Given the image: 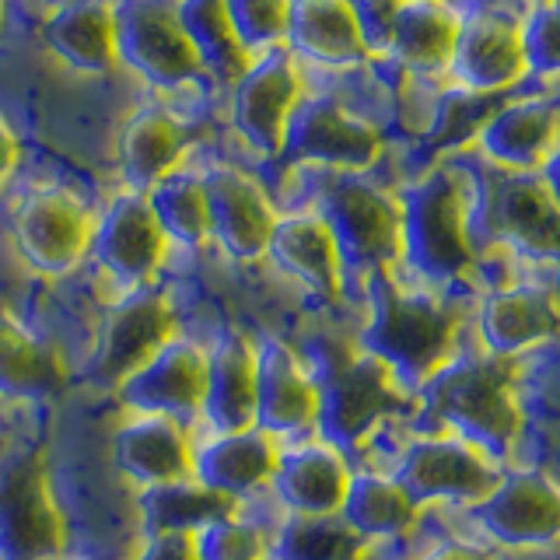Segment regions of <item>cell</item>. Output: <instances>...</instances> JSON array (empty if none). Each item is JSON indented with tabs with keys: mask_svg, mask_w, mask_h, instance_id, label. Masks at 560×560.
Returning a JSON list of instances; mask_svg holds the SVG:
<instances>
[{
	"mask_svg": "<svg viewBox=\"0 0 560 560\" xmlns=\"http://www.w3.org/2000/svg\"><path fill=\"white\" fill-rule=\"evenodd\" d=\"M361 288L364 319L354 340L417 396L420 385L463 347L469 294L428 288L399 270L368 273Z\"/></svg>",
	"mask_w": 560,
	"mask_h": 560,
	"instance_id": "6da1fadb",
	"label": "cell"
},
{
	"mask_svg": "<svg viewBox=\"0 0 560 560\" xmlns=\"http://www.w3.org/2000/svg\"><path fill=\"white\" fill-rule=\"evenodd\" d=\"M399 197V270L448 294H477L480 249L472 238V162L442 158L417 172Z\"/></svg>",
	"mask_w": 560,
	"mask_h": 560,
	"instance_id": "7a4b0ae2",
	"label": "cell"
},
{
	"mask_svg": "<svg viewBox=\"0 0 560 560\" xmlns=\"http://www.w3.org/2000/svg\"><path fill=\"white\" fill-rule=\"evenodd\" d=\"M417 410L431 428L452 431L494 455L498 463H518V448L529 434V399L522 396L518 361L490 358L483 350L459 347L417 389Z\"/></svg>",
	"mask_w": 560,
	"mask_h": 560,
	"instance_id": "3957f363",
	"label": "cell"
},
{
	"mask_svg": "<svg viewBox=\"0 0 560 560\" xmlns=\"http://www.w3.org/2000/svg\"><path fill=\"white\" fill-rule=\"evenodd\" d=\"M302 354L319 389L315 434L354 463H361L382 431L417 410V396L358 340L315 337Z\"/></svg>",
	"mask_w": 560,
	"mask_h": 560,
	"instance_id": "277c9868",
	"label": "cell"
},
{
	"mask_svg": "<svg viewBox=\"0 0 560 560\" xmlns=\"http://www.w3.org/2000/svg\"><path fill=\"white\" fill-rule=\"evenodd\" d=\"M557 189L550 168L508 172L472 162V238L525 262L553 267L557 259Z\"/></svg>",
	"mask_w": 560,
	"mask_h": 560,
	"instance_id": "5b68a950",
	"label": "cell"
},
{
	"mask_svg": "<svg viewBox=\"0 0 560 560\" xmlns=\"http://www.w3.org/2000/svg\"><path fill=\"white\" fill-rule=\"evenodd\" d=\"M312 207L329 224L347 277L399 270V197L368 172H326Z\"/></svg>",
	"mask_w": 560,
	"mask_h": 560,
	"instance_id": "8992f818",
	"label": "cell"
},
{
	"mask_svg": "<svg viewBox=\"0 0 560 560\" xmlns=\"http://www.w3.org/2000/svg\"><path fill=\"white\" fill-rule=\"evenodd\" d=\"M70 522L49 459L35 445L0 455V560H63Z\"/></svg>",
	"mask_w": 560,
	"mask_h": 560,
	"instance_id": "52a82bcc",
	"label": "cell"
},
{
	"mask_svg": "<svg viewBox=\"0 0 560 560\" xmlns=\"http://www.w3.org/2000/svg\"><path fill=\"white\" fill-rule=\"evenodd\" d=\"M382 466L402 483L420 512L424 508H455V512L469 508L504 472V463H498L494 455L442 428L407 434Z\"/></svg>",
	"mask_w": 560,
	"mask_h": 560,
	"instance_id": "ba28073f",
	"label": "cell"
},
{
	"mask_svg": "<svg viewBox=\"0 0 560 560\" xmlns=\"http://www.w3.org/2000/svg\"><path fill=\"white\" fill-rule=\"evenodd\" d=\"M116 60L158 92H197L210 98L218 81L186 39L175 0H113Z\"/></svg>",
	"mask_w": 560,
	"mask_h": 560,
	"instance_id": "9c48e42d",
	"label": "cell"
},
{
	"mask_svg": "<svg viewBox=\"0 0 560 560\" xmlns=\"http://www.w3.org/2000/svg\"><path fill=\"white\" fill-rule=\"evenodd\" d=\"M179 329V305L162 280L148 288L119 291L98 315L95 343L84 364L88 382L116 393Z\"/></svg>",
	"mask_w": 560,
	"mask_h": 560,
	"instance_id": "30bf717a",
	"label": "cell"
},
{
	"mask_svg": "<svg viewBox=\"0 0 560 560\" xmlns=\"http://www.w3.org/2000/svg\"><path fill=\"white\" fill-rule=\"evenodd\" d=\"M459 515L490 547L550 553L560 533V490L547 466L512 463L480 501L459 508Z\"/></svg>",
	"mask_w": 560,
	"mask_h": 560,
	"instance_id": "8fae6325",
	"label": "cell"
},
{
	"mask_svg": "<svg viewBox=\"0 0 560 560\" xmlns=\"http://www.w3.org/2000/svg\"><path fill=\"white\" fill-rule=\"evenodd\" d=\"M95 210L78 189L39 186L11 210V242L22 262L46 280H63L88 262Z\"/></svg>",
	"mask_w": 560,
	"mask_h": 560,
	"instance_id": "7c38bea8",
	"label": "cell"
},
{
	"mask_svg": "<svg viewBox=\"0 0 560 560\" xmlns=\"http://www.w3.org/2000/svg\"><path fill=\"white\" fill-rule=\"evenodd\" d=\"M280 154L323 172H372L385 154V133L340 95L312 92L294 105Z\"/></svg>",
	"mask_w": 560,
	"mask_h": 560,
	"instance_id": "4fadbf2b",
	"label": "cell"
},
{
	"mask_svg": "<svg viewBox=\"0 0 560 560\" xmlns=\"http://www.w3.org/2000/svg\"><path fill=\"white\" fill-rule=\"evenodd\" d=\"M445 78L472 98H498L529 81L522 52V18L494 0L459 8V32H455Z\"/></svg>",
	"mask_w": 560,
	"mask_h": 560,
	"instance_id": "5bb4252c",
	"label": "cell"
},
{
	"mask_svg": "<svg viewBox=\"0 0 560 560\" xmlns=\"http://www.w3.org/2000/svg\"><path fill=\"white\" fill-rule=\"evenodd\" d=\"M168 253L172 245L158 228V218L144 192L122 189L105 203L102 214H95L88 259L102 270L116 294L162 280Z\"/></svg>",
	"mask_w": 560,
	"mask_h": 560,
	"instance_id": "9a60e30c",
	"label": "cell"
},
{
	"mask_svg": "<svg viewBox=\"0 0 560 560\" xmlns=\"http://www.w3.org/2000/svg\"><path fill=\"white\" fill-rule=\"evenodd\" d=\"M477 347L501 361H525L557 337L553 280H498L472 294Z\"/></svg>",
	"mask_w": 560,
	"mask_h": 560,
	"instance_id": "2e32d148",
	"label": "cell"
},
{
	"mask_svg": "<svg viewBox=\"0 0 560 560\" xmlns=\"http://www.w3.org/2000/svg\"><path fill=\"white\" fill-rule=\"evenodd\" d=\"M228 88H232V127L245 140V148L262 162L280 158L284 127L305 95L302 63L288 49H270L245 63Z\"/></svg>",
	"mask_w": 560,
	"mask_h": 560,
	"instance_id": "e0dca14e",
	"label": "cell"
},
{
	"mask_svg": "<svg viewBox=\"0 0 560 560\" xmlns=\"http://www.w3.org/2000/svg\"><path fill=\"white\" fill-rule=\"evenodd\" d=\"M207 393V343L175 332L116 389V402L130 413H165L197 431Z\"/></svg>",
	"mask_w": 560,
	"mask_h": 560,
	"instance_id": "ac0fdd59",
	"label": "cell"
},
{
	"mask_svg": "<svg viewBox=\"0 0 560 560\" xmlns=\"http://www.w3.org/2000/svg\"><path fill=\"white\" fill-rule=\"evenodd\" d=\"M207 210H210V242L232 262H259L267 256L273 224L280 210L273 197L253 172L232 162H210L200 168Z\"/></svg>",
	"mask_w": 560,
	"mask_h": 560,
	"instance_id": "d6986e66",
	"label": "cell"
},
{
	"mask_svg": "<svg viewBox=\"0 0 560 560\" xmlns=\"http://www.w3.org/2000/svg\"><path fill=\"white\" fill-rule=\"evenodd\" d=\"M319 389L302 350L280 337H256V428L280 445L315 434Z\"/></svg>",
	"mask_w": 560,
	"mask_h": 560,
	"instance_id": "ffe728a7",
	"label": "cell"
},
{
	"mask_svg": "<svg viewBox=\"0 0 560 560\" xmlns=\"http://www.w3.org/2000/svg\"><path fill=\"white\" fill-rule=\"evenodd\" d=\"M472 144L483 165L508 172H539L553 165L557 148V95L542 88L533 95H512L494 105L483 119Z\"/></svg>",
	"mask_w": 560,
	"mask_h": 560,
	"instance_id": "44dd1931",
	"label": "cell"
},
{
	"mask_svg": "<svg viewBox=\"0 0 560 560\" xmlns=\"http://www.w3.org/2000/svg\"><path fill=\"white\" fill-rule=\"evenodd\" d=\"M354 459L319 434L294 438L280 445V459L267 498L277 515H340Z\"/></svg>",
	"mask_w": 560,
	"mask_h": 560,
	"instance_id": "7402d4cb",
	"label": "cell"
},
{
	"mask_svg": "<svg viewBox=\"0 0 560 560\" xmlns=\"http://www.w3.org/2000/svg\"><path fill=\"white\" fill-rule=\"evenodd\" d=\"M277 459L280 442L256 424L238 431H197L192 438V477L242 504L267 498Z\"/></svg>",
	"mask_w": 560,
	"mask_h": 560,
	"instance_id": "603a6c76",
	"label": "cell"
},
{
	"mask_svg": "<svg viewBox=\"0 0 560 560\" xmlns=\"http://www.w3.org/2000/svg\"><path fill=\"white\" fill-rule=\"evenodd\" d=\"M280 277H288L305 294L319 302H340L347 288V270L337 242H332L329 224L315 207L288 210L277 214L267 256Z\"/></svg>",
	"mask_w": 560,
	"mask_h": 560,
	"instance_id": "cb8c5ba5",
	"label": "cell"
},
{
	"mask_svg": "<svg viewBox=\"0 0 560 560\" xmlns=\"http://www.w3.org/2000/svg\"><path fill=\"white\" fill-rule=\"evenodd\" d=\"M197 431L165 413H130L113 431V466L133 490L192 477Z\"/></svg>",
	"mask_w": 560,
	"mask_h": 560,
	"instance_id": "d4e9b609",
	"label": "cell"
},
{
	"mask_svg": "<svg viewBox=\"0 0 560 560\" xmlns=\"http://www.w3.org/2000/svg\"><path fill=\"white\" fill-rule=\"evenodd\" d=\"M256 424V337L221 326L207 340V393L197 431H238Z\"/></svg>",
	"mask_w": 560,
	"mask_h": 560,
	"instance_id": "484cf974",
	"label": "cell"
},
{
	"mask_svg": "<svg viewBox=\"0 0 560 560\" xmlns=\"http://www.w3.org/2000/svg\"><path fill=\"white\" fill-rule=\"evenodd\" d=\"M288 52L298 63L323 70L378 67L347 0H291Z\"/></svg>",
	"mask_w": 560,
	"mask_h": 560,
	"instance_id": "4316f807",
	"label": "cell"
},
{
	"mask_svg": "<svg viewBox=\"0 0 560 560\" xmlns=\"http://www.w3.org/2000/svg\"><path fill=\"white\" fill-rule=\"evenodd\" d=\"M67 364L8 302H0V402H46L67 389Z\"/></svg>",
	"mask_w": 560,
	"mask_h": 560,
	"instance_id": "83f0119b",
	"label": "cell"
},
{
	"mask_svg": "<svg viewBox=\"0 0 560 560\" xmlns=\"http://www.w3.org/2000/svg\"><path fill=\"white\" fill-rule=\"evenodd\" d=\"M459 8L448 0H402L389 35H385L382 63H396L410 78H438L448 70Z\"/></svg>",
	"mask_w": 560,
	"mask_h": 560,
	"instance_id": "f1b7e54d",
	"label": "cell"
},
{
	"mask_svg": "<svg viewBox=\"0 0 560 560\" xmlns=\"http://www.w3.org/2000/svg\"><path fill=\"white\" fill-rule=\"evenodd\" d=\"M189 119L165 109V105H140V109H133L122 122L116 148L127 189L148 192L162 175L179 168L189 151Z\"/></svg>",
	"mask_w": 560,
	"mask_h": 560,
	"instance_id": "f546056e",
	"label": "cell"
},
{
	"mask_svg": "<svg viewBox=\"0 0 560 560\" xmlns=\"http://www.w3.org/2000/svg\"><path fill=\"white\" fill-rule=\"evenodd\" d=\"M43 39L57 60L84 78H102L116 60L113 0H67L46 18Z\"/></svg>",
	"mask_w": 560,
	"mask_h": 560,
	"instance_id": "4dcf8cb0",
	"label": "cell"
},
{
	"mask_svg": "<svg viewBox=\"0 0 560 560\" xmlns=\"http://www.w3.org/2000/svg\"><path fill=\"white\" fill-rule=\"evenodd\" d=\"M340 515L350 529L364 536L378 550L385 542L410 536L424 512H420L413 498L402 490V483L385 466L354 463Z\"/></svg>",
	"mask_w": 560,
	"mask_h": 560,
	"instance_id": "1f68e13d",
	"label": "cell"
},
{
	"mask_svg": "<svg viewBox=\"0 0 560 560\" xmlns=\"http://www.w3.org/2000/svg\"><path fill=\"white\" fill-rule=\"evenodd\" d=\"M242 501L218 494L197 477L137 490V525L144 536H197L203 525L232 515Z\"/></svg>",
	"mask_w": 560,
	"mask_h": 560,
	"instance_id": "d6a6232c",
	"label": "cell"
},
{
	"mask_svg": "<svg viewBox=\"0 0 560 560\" xmlns=\"http://www.w3.org/2000/svg\"><path fill=\"white\" fill-rule=\"evenodd\" d=\"M148 203L158 218V228L165 232L172 249L203 253L210 245V210L200 168H172L162 175L148 192Z\"/></svg>",
	"mask_w": 560,
	"mask_h": 560,
	"instance_id": "836d02e7",
	"label": "cell"
},
{
	"mask_svg": "<svg viewBox=\"0 0 560 560\" xmlns=\"http://www.w3.org/2000/svg\"><path fill=\"white\" fill-rule=\"evenodd\" d=\"M273 557L277 560H372L375 547L350 529L343 515H277Z\"/></svg>",
	"mask_w": 560,
	"mask_h": 560,
	"instance_id": "e575fe53",
	"label": "cell"
},
{
	"mask_svg": "<svg viewBox=\"0 0 560 560\" xmlns=\"http://www.w3.org/2000/svg\"><path fill=\"white\" fill-rule=\"evenodd\" d=\"M175 14H179V25L203 60L207 74L218 84H232L249 57L235 39L232 22L224 14V0H175Z\"/></svg>",
	"mask_w": 560,
	"mask_h": 560,
	"instance_id": "d590c367",
	"label": "cell"
},
{
	"mask_svg": "<svg viewBox=\"0 0 560 560\" xmlns=\"http://www.w3.org/2000/svg\"><path fill=\"white\" fill-rule=\"evenodd\" d=\"M273 518H259L238 504L232 515L203 525L192 536L197 560H267L273 553Z\"/></svg>",
	"mask_w": 560,
	"mask_h": 560,
	"instance_id": "8d00e7d4",
	"label": "cell"
},
{
	"mask_svg": "<svg viewBox=\"0 0 560 560\" xmlns=\"http://www.w3.org/2000/svg\"><path fill=\"white\" fill-rule=\"evenodd\" d=\"M224 14L249 60L270 49H288L291 0H224Z\"/></svg>",
	"mask_w": 560,
	"mask_h": 560,
	"instance_id": "74e56055",
	"label": "cell"
},
{
	"mask_svg": "<svg viewBox=\"0 0 560 560\" xmlns=\"http://www.w3.org/2000/svg\"><path fill=\"white\" fill-rule=\"evenodd\" d=\"M522 52L529 78L550 88L557 74V0H533L522 18Z\"/></svg>",
	"mask_w": 560,
	"mask_h": 560,
	"instance_id": "f35d334b",
	"label": "cell"
},
{
	"mask_svg": "<svg viewBox=\"0 0 560 560\" xmlns=\"http://www.w3.org/2000/svg\"><path fill=\"white\" fill-rule=\"evenodd\" d=\"M347 4H350V11H354V18H358L368 49H372L375 60L382 63L385 35H389V25H393V18H396L402 0H347Z\"/></svg>",
	"mask_w": 560,
	"mask_h": 560,
	"instance_id": "ab89813d",
	"label": "cell"
},
{
	"mask_svg": "<svg viewBox=\"0 0 560 560\" xmlns=\"http://www.w3.org/2000/svg\"><path fill=\"white\" fill-rule=\"evenodd\" d=\"M133 560H197L192 536H144Z\"/></svg>",
	"mask_w": 560,
	"mask_h": 560,
	"instance_id": "60d3db41",
	"label": "cell"
},
{
	"mask_svg": "<svg viewBox=\"0 0 560 560\" xmlns=\"http://www.w3.org/2000/svg\"><path fill=\"white\" fill-rule=\"evenodd\" d=\"M413 560H490L483 542L469 539H434L424 553H417Z\"/></svg>",
	"mask_w": 560,
	"mask_h": 560,
	"instance_id": "b9f144b4",
	"label": "cell"
},
{
	"mask_svg": "<svg viewBox=\"0 0 560 560\" xmlns=\"http://www.w3.org/2000/svg\"><path fill=\"white\" fill-rule=\"evenodd\" d=\"M18 165H22V140L11 130V122L0 116V189L14 179Z\"/></svg>",
	"mask_w": 560,
	"mask_h": 560,
	"instance_id": "7bdbcfd3",
	"label": "cell"
},
{
	"mask_svg": "<svg viewBox=\"0 0 560 560\" xmlns=\"http://www.w3.org/2000/svg\"><path fill=\"white\" fill-rule=\"evenodd\" d=\"M4 14H8V4L0 0V32H4Z\"/></svg>",
	"mask_w": 560,
	"mask_h": 560,
	"instance_id": "ee69618b",
	"label": "cell"
},
{
	"mask_svg": "<svg viewBox=\"0 0 560 560\" xmlns=\"http://www.w3.org/2000/svg\"><path fill=\"white\" fill-rule=\"evenodd\" d=\"M63 560H81V557H63Z\"/></svg>",
	"mask_w": 560,
	"mask_h": 560,
	"instance_id": "f6af8a7d",
	"label": "cell"
},
{
	"mask_svg": "<svg viewBox=\"0 0 560 560\" xmlns=\"http://www.w3.org/2000/svg\"><path fill=\"white\" fill-rule=\"evenodd\" d=\"M267 560H277V557H273V553H270V557H267Z\"/></svg>",
	"mask_w": 560,
	"mask_h": 560,
	"instance_id": "bcb514c9",
	"label": "cell"
}]
</instances>
